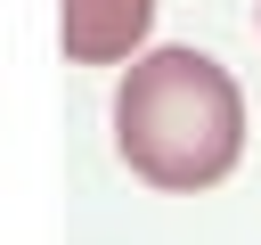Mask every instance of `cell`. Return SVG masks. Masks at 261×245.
I'll return each mask as SVG.
<instances>
[{"label": "cell", "mask_w": 261, "mask_h": 245, "mask_svg": "<svg viewBox=\"0 0 261 245\" xmlns=\"http://www.w3.org/2000/svg\"><path fill=\"white\" fill-rule=\"evenodd\" d=\"M245 147V98L220 57L204 49H147L114 82V155L171 196L228 180Z\"/></svg>", "instance_id": "obj_1"}, {"label": "cell", "mask_w": 261, "mask_h": 245, "mask_svg": "<svg viewBox=\"0 0 261 245\" xmlns=\"http://www.w3.org/2000/svg\"><path fill=\"white\" fill-rule=\"evenodd\" d=\"M155 24V0H57V41L73 65H122Z\"/></svg>", "instance_id": "obj_2"}, {"label": "cell", "mask_w": 261, "mask_h": 245, "mask_svg": "<svg viewBox=\"0 0 261 245\" xmlns=\"http://www.w3.org/2000/svg\"><path fill=\"white\" fill-rule=\"evenodd\" d=\"M253 24H261V8H253Z\"/></svg>", "instance_id": "obj_3"}]
</instances>
